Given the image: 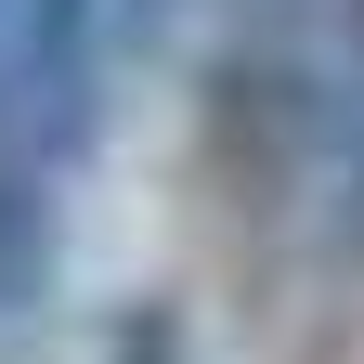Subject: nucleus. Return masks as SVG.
<instances>
[{"mask_svg":"<svg viewBox=\"0 0 364 364\" xmlns=\"http://www.w3.org/2000/svg\"><path fill=\"white\" fill-rule=\"evenodd\" d=\"M156 26H169V0H91V53H105V65H117V53H144Z\"/></svg>","mask_w":364,"mask_h":364,"instance_id":"2","label":"nucleus"},{"mask_svg":"<svg viewBox=\"0 0 364 364\" xmlns=\"http://www.w3.org/2000/svg\"><path fill=\"white\" fill-rule=\"evenodd\" d=\"M53 260H65V208H53V182L0 169V326H26V312L53 299Z\"/></svg>","mask_w":364,"mask_h":364,"instance_id":"1","label":"nucleus"}]
</instances>
